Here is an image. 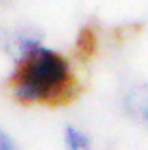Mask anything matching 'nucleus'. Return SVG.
<instances>
[{"label":"nucleus","mask_w":148,"mask_h":150,"mask_svg":"<svg viewBox=\"0 0 148 150\" xmlns=\"http://www.w3.org/2000/svg\"><path fill=\"white\" fill-rule=\"evenodd\" d=\"M76 48H78V53L82 57H91L93 51L97 48V40H95V33H93L89 27L80 30V36H78V42H76Z\"/></svg>","instance_id":"f03ea898"},{"label":"nucleus","mask_w":148,"mask_h":150,"mask_svg":"<svg viewBox=\"0 0 148 150\" xmlns=\"http://www.w3.org/2000/svg\"><path fill=\"white\" fill-rule=\"evenodd\" d=\"M13 97L19 103H68L76 95V82L67 59L34 40H25L11 76Z\"/></svg>","instance_id":"f257e3e1"},{"label":"nucleus","mask_w":148,"mask_h":150,"mask_svg":"<svg viewBox=\"0 0 148 150\" xmlns=\"http://www.w3.org/2000/svg\"><path fill=\"white\" fill-rule=\"evenodd\" d=\"M0 150H17V146L13 144V141L0 129Z\"/></svg>","instance_id":"20e7f679"},{"label":"nucleus","mask_w":148,"mask_h":150,"mask_svg":"<svg viewBox=\"0 0 148 150\" xmlns=\"http://www.w3.org/2000/svg\"><path fill=\"white\" fill-rule=\"evenodd\" d=\"M65 143H67L68 150H91V144H89V139L80 133L74 127H67V133H65Z\"/></svg>","instance_id":"7ed1b4c3"},{"label":"nucleus","mask_w":148,"mask_h":150,"mask_svg":"<svg viewBox=\"0 0 148 150\" xmlns=\"http://www.w3.org/2000/svg\"><path fill=\"white\" fill-rule=\"evenodd\" d=\"M139 105H141V114L148 120V93H142V97L139 99Z\"/></svg>","instance_id":"39448f33"}]
</instances>
